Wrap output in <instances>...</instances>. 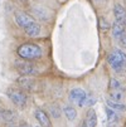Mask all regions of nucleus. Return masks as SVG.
Masks as SVG:
<instances>
[{
	"label": "nucleus",
	"mask_w": 126,
	"mask_h": 127,
	"mask_svg": "<svg viewBox=\"0 0 126 127\" xmlns=\"http://www.w3.org/2000/svg\"><path fill=\"white\" fill-rule=\"evenodd\" d=\"M16 53H18V56L24 61H37V59L42 58V56H43L42 48L35 43L20 44L16 49Z\"/></svg>",
	"instance_id": "nucleus-1"
},
{
	"label": "nucleus",
	"mask_w": 126,
	"mask_h": 127,
	"mask_svg": "<svg viewBox=\"0 0 126 127\" xmlns=\"http://www.w3.org/2000/svg\"><path fill=\"white\" fill-rule=\"evenodd\" d=\"M109 64L116 73H124L126 70V54L124 50L115 48L111 50V53L107 57Z\"/></svg>",
	"instance_id": "nucleus-2"
},
{
	"label": "nucleus",
	"mask_w": 126,
	"mask_h": 127,
	"mask_svg": "<svg viewBox=\"0 0 126 127\" xmlns=\"http://www.w3.org/2000/svg\"><path fill=\"white\" fill-rule=\"evenodd\" d=\"M6 96L9 97V99L19 108H24L27 106L28 102V97L24 92V89H19V88H8L6 91Z\"/></svg>",
	"instance_id": "nucleus-3"
},
{
	"label": "nucleus",
	"mask_w": 126,
	"mask_h": 127,
	"mask_svg": "<svg viewBox=\"0 0 126 127\" xmlns=\"http://www.w3.org/2000/svg\"><path fill=\"white\" fill-rule=\"evenodd\" d=\"M15 68H16L18 72H19V74L28 76V77L38 74V72H39L37 65L33 64V63H29V61H27V62H18L15 64Z\"/></svg>",
	"instance_id": "nucleus-4"
},
{
	"label": "nucleus",
	"mask_w": 126,
	"mask_h": 127,
	"mask_svg": "<svg viewBox=\"0 0 126 127\" xmlns=\"http://www.w3.org/2000/svg\"><path fill=\"white\" fill-rule=\"evenodd\" d=\"M87 96L88 95L82 88H73V89H71V92H69V101L72 103L80 106V107H83V106H86Z\"/></svg>",
	"instance_id": "nucleus-5"
},
{
	"label": "nucleus",
	"mask_w": 126,
	"mask_h": 127,
	"mask_svg": "<svg viewBox=\"0 0 126 127\" xmlns=\"http://www.w3.org/2000/svg\"><path fill=\"white\" fill-rule=\"evenodd\" d=\"M15 22L20 28L25 29L27 27H29L30 24L34 23V18L27 13H16L15 14Z\"/></svg>",
	"instance_id": "nucleus-6"
},
{
	"label": "nucleus",
	"mask_w": 126,
	"mask_h": 127,
	"mask_svg": "<svg viewBox=\"0 0 126 127\" xmlns=\"http://www.w3.org/2000/svg\"><path fill=\"white\" fill-rule=\"evenodd\" d=\"M96 125H97V115H96L95 110L91 108V110H88L81 127H96Z\"/></svg>",
	"instance_id": "nucleus-7"
},
{
	"label": "nucleus",
	"mask_w": 126,
	"mask_h": 127,
	"mask_svg": "<svg viewBox=\"0 0 126 127\" xmlns=\"http://www.w3.org/2000/svg\"><path fill=\"white\" fill-rule=\"evenodd\" d=\"M34 116H35V118H37V121L39 122V125L42 127H52V122H50L48 115L43 110H35Z\"/></svg>",
	"instance_id": "nucleus-8"
},
{
	"label": "nucleus",
	"mask_w": 126,
	"mask_h": 127,
	"mask_svg": "<svg viewBox=\"0 0 126 127\" xmlns=\"http://www.w3.org/2000/svg\"><path fill=\"white\" fill-rule=\"evenodd\" d=\"M18 84H19L20 88H23L24 91H33L35 87V82L29 78L28 76H22L20 78H18Z\"/></svg>",
	"instance_id": "nucleus-9"
},
{
	"label": "nucleus",
	"mask_w": 126,
	"mask_h": 127,
	"mask_svg": "<svg viewBox=\"0 0 126 127\" xmlns=\"http://www.w3.org/2000/svg\"><path fill=\"white\" fill-rule=\"evenodd\" d=\"M114 15H115V19L120 23H122L125 27H126V9L120 5V4H116L114 6Z\"/></svg>",
	"instance_id": "nucleus-10"
},
{
	"label": "nucleus",
	"mask_w": 126,
	"mask_h": 127,
	"mask_svg": "<svg viewBox=\"0 0 126 127\" xmlns=\"http://www.w3.org/2000/svg\"><path fill=\"white\" fill-rule=\"evenodd\" d=\"M41 30H42L41 25L38 23H35V22L24 29V32H25V34L28 35V37H33V38L34 37H38V35L41 34Z\"/></svg>",
	"instance_id": "nucleus-11"
},
{
	"label": "nucleus",
	"mask_w": 126,
	"mask_h": 127,
	"mask_svg": "<svg viewBox=\"0 0 126 127\" xmlns=\"http://www.w3.org/2000/svg\"><path fill=\"white\" fill-rule=\"evenodd\" d=\"M124 33H126V27L122 23H120V22L116 20L112 24V35H114V38L115 39H119Z\"/></svg>",
	"instance_id": "nucleus-12"
},
{
	"label": "nucleus",
	"mask_w": 126,
	"mask_h": 127,
	"mask_svg": "<svg viewBox=\"0 0 126 127\" xmlns=\"http://www.w3.org/2000/svg\"><path fill=\"white\" fill-rule=\"evenodd\" d=\"M106 115H107V122H109L110 126H114V125L117 123L119 116H117V113H116L115 110H112V108H110L109 106H107V108H106Z\"/></svg>",
	"instance_id": "nucleus-13"
},
{
	"label": "nucleus",
	"mask_w": 126,
	"mask_h": 127,
	"mask_svg": "<svg viewBox=\"0 0 126 127\" xmlns=\"http://www.w3.org/2000/svg\"><path fill=\"white\" fill-rule=\"evenodd\" d=\"M63 112H64V116L67 117L68 121H73V120H76V117H77L76 108L72 107V106H66V107L63 108Z\"/></svg>",
	"instance_id": "nucleus-14"
},
{
	"label": "nucleus",
	"mask_w": 126,
	"mask_h": 127,
	"mask_svg": "<svg viewBox=\"0 0 126 127\" xmlns=\"http://www.w3.org/2000/svg\"><path fill=\"white\" fill-rule=\"evenodd\" d=\"M106 103H107V106H109L110 108H112V110H115V111H121V112L126 111V106L124 103H121V102L112 101V99L109 98V99L106 101Z\"/></svg>",
	"instance_id": "nucleus-15"
},
{
	"label": "nucleus",
	"mask_w": 126,
	"mask_h": 127,
	"mask_svg": "<svg viewBox=\"0 0 126 127\" xmlns=\"http://www.w3.org/2000/svg\"><path fill=\"white\" fill-rule=\"evenodd\" d=\"M1 118L5 121V122H13L15 120V113L13 111H9V110H4L1 111Z\"/></svg>",
	"instance_id": "nucleus-16"
},
{
	"label": "nucleus",
	"mask_w": 126,
	"mask_h": 127,
	"mask_svg": "<svg viewBox=\"0 0 126 127\" xmlns=\"http://www.w3.org/2000/svg\"><path fill=\"white\" fill-rule=\"evenodd\" d=\"M122 98H124V92L122 91H110V99L121 102Z\"/></svg>",
	"instance_id": "nucleus-17"
},
{
	"label": "nucleus",
	"mask_w": 126,
	"mask_h": 127,
	"mask_svg": "<svg viewBox=\"0 0 126 127\" xmlns=\"http://www.w3.org/2000/svg\"><path fill=\"white\" fill-rule=\"evenodd\" d=\"M109 88H110V91H122V86H121V83L116 78H111L110 79Z\"/></svg>",
	"instance_id": "nucleus-18"
},
{
	"label": "nucleus",
	"mask_w": 126,
	"mask_h": 127,
	"mask_svg": "<svg viewBox=\"0 0 126 127\" xmlns=\"http://www.w3.org/2000/svg\"><path fill=\"white\" fill-rule=\"evenodd\" d=\"M33 14H34V16L39 18L41 20H47V19H48L43 9H38V8H34V9H33Z\"/></svg>",
	"instance_id": "nucleus-19"
},
{
	"label": "nucleus",
	"mask_w": 126,
	"mask_h": 127,
	"mask_svg": "<svg viewBox=\"0 0 126 127\" xmlns=\"http://www.w3.org/2000/svg\"><path fill=\"white\" fill-rule=\"evenodd\" d=\"M49 112L52 115V117H54V118H58L61 116V111H59V108L57 104H52L49 106Z\"/></svg>",
	"instance_id": "nucleus-20"
},
{
	"label": "nucleus",
	"mask_w": 126,
	"mask_h": 127,
	"mask_svg": "<svg viewBox=\"0 0 126 127\" xmlns=\"http://www.w3.org/2000/svg\"><path fill=\"white\" fill-rule=\"evenodd\" d=\"M98 24H100V29H101V30H107V29L110 28L109 22H107V19H106V18H103V16H100Z\"/></svg>",
	"instance_id": "nucleus-21"
},
{
	"label": "nucleus",
	"mask_w": 126,
	"mask_h": 127,
	"mask_svg": "<svg viewBox=\"0 0 126 127\" xmlns=\"http://www.w3.org/2000/svg\"><path fill=\"white\" fill-rule=\"evenodd\" d=\"M117 42H119V44L122 47V48H125L126 49V33H124L121 37L117 39Z\"/></svg>",
	"instance_id": "nucleus-22"
},
{
	"label": "nucleus",
	"mask_w": 126,
	"mask_h": 127,
	"mask_svg": "<svg viewBox=\"0 0 126 127\" xmlns=\"http://www.w3.org/2000/svg\"><path fill=\"white\" fill-rule=\"evenodd\" d=\"M95 102H96V98H95V97L87 96V99H86V106H92Z\"/></svg>",
	"instance_id": "nucleus-23"
},
{
	"label": "nucleus",
	"mask_w": 126,
	"mask_h": 127,
	"mask_svg": "<svg viewBox=\"0 0 126 127\" xmlns=\"http://www.w3.org/2000/svg\"><path fill=\"white\" fill-rule=\"evenodd\" d=\"M20 127H32L30 125H28V123H22L20 125Z\"/></svg>",
	"instance_id": "nucleus-24"
},
{
	"label": "nucleus",
	"mask_w": 126,
	"mask_h": 127,
	"mask_svg": "<svg viewBox=\"0 0 126 127\" xmlns=\"http://www.w3.org/2000/svg\"><path fill=\"white\" fill-rule=\"evenodd\" d=\"M37 127H42V126H37Z\"/></svg>",
	"instance_id": "nucleus-25"
}]
</instances>
